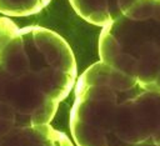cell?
<instances>
[{
    "label": "cell",
    "instance_id": "9c48e42d",
    "mask_svg": "<svg viewBox=\"0 0 160 146\" xmlns=\"http://www.w3.org/2000/svg\"><path fill=\"white\" fill-rule=\"evenodd\" d=\"M139 146H154V145H139Z\"/></svg>",
    "mask_w": 160,
    "mask_h": 146
},
{
    "label": "cell",
    "instance_id": "3957f363",
    "mask_svg": "<svg viewBox=\"0 0 160 146\" xmlns=\"http://www.w3.org/2000/svg\"><path fill=\"white\" fill-rule=\"evenodd\" d=\"M99 57L150 87L160 62V0H139L104 26Z\"/></svg>",
    "mask_w": 160,
    "mask_h": 146
},
{
    "label": "cell",
    "instance_id": "ba28073f",
    "mask_svg": "<svg viewBox=\"0 0 160 146\" xmlns=\"http://www.w3.org/2000/svg\"><path fill=\"white\" fill-rule=\"evenodd\" d=\"M148 89H154V90H160V62H159V67H158V71H156V75L154 77V81H152V85Z\"/></svg>",
    "mask_w": 160,
    "mask_h": 146
},
{
    "label": "cell",
    "instance_id": "8992f818",
    "mask_svg": "<svg viewBox=\"0 0 160 146\" xmlns=\"http://www.w3.org/2000/svg\"><path fill=\"white\" fill-rule=\"evenodd\" d=\"M75 12L85 21L106 26L121 16L139 0H69Z\"/></svg>",
    "mask_w": 160,
    "mask_h": 146
},
{
    "label": "cell",
    "instance_id": "7a4b0ae2",
    "mask_svg": "<svg viewBox=\"0 0 160 146\" xmlns=\"http://www.w3.org/2000/svg\"><path fill=\"white\" fill-rule=\"evenodd\" d=\"M141 84L132 76L98 61L76 80L70 131L76 146H120L116 126L124 101Z\"/></svg>",
    "mask_w": 160,
    "mask_h": 146
},
{
    "label": "cell",
    "instance_id": "5b68a950",
    "mask_svg": "<svg viewBox=\"0 0 160 146\" xmlns=\"http://www.w3.org/2000/svg\"><path fill=\"white\" fill-rule=\"evenodd\" d=\"M0 146H74V144L50 124H41L10 130L0 137Z\"/></svg>",
    "mask_w": 160,
    "mask_h": 146
},
{
    "label": "cell",
    "instance_id": "277c9868",
    "mask_svg": "<svg viewBox=\"0 0 160 146\" xmlns=\"http://www.w3.org/2000/svg\"><path fill=\"white\" fill-rule=\"evenodd\" d=\"M116 140L120 146H160V90L141 85L124 101Z\"/></svg>",
    "mask_w": 160,
    "mask_h": 146
},
{
    "label": "cell",
    "instance_id": "52a82bcc",
    "mask_svg": "<svg viewBox=\"0 0 160 146\" xmlns=\"http://www.w3.org/2000/svg\"><path fill=\"white\" fill-rule=\"evenodd\" d=\"M51 0H0V12L6 16H29L41 11Z\"/></svg>",
    "mask_w": 160,
    "mask_h": 146
},
{
    "label": "cell",
    "instance_id": "6da1fadb",
    "mask_svg": "<svg viewBox=\"0 0 160 146\" xmlns=\"http://www.w3.org/2000/svg\"><path fill=\"white\" fill-rule=\"evenodd\" d=\"M76 70L59 34L0 17V137L15 127L50 124L76 84Z\"/></svg>",
    "mask_w": 160,
    "mask_h": 146
}]
</instances>
